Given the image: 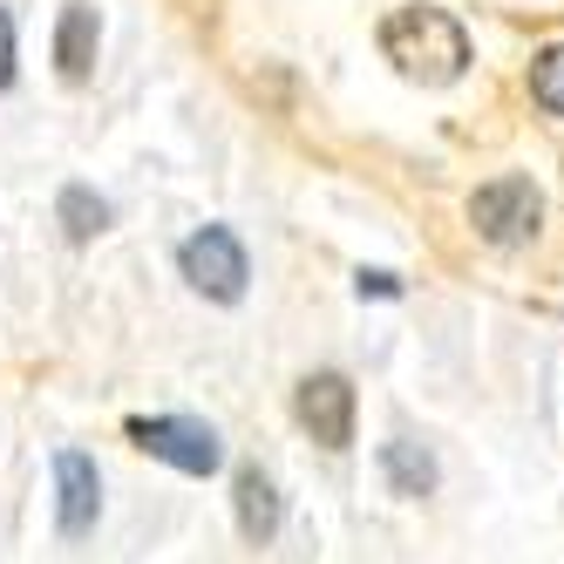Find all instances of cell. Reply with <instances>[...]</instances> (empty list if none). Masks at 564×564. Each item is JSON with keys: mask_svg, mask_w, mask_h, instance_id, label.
Here are the masks:
<instances>
[{"mask_svg": "<svg viewBox=\"0 0 564 564\" xmlns=\"http://www.w3.org/2000/svg\"><path fill=\"white\" fill-rule=\"evenodd\" d=\"M381 55L409 75V83L449 89L469 68V34H463L456 14H442V8H394L381 21Z\"/></svg>", "mask_w": 564, "mask_h": 564, "instance_id": "obj_1", "label": "cell"}, {"mask_svg": "<svg viewBox=\"0 0 564 564\" xmlns=\"http://www.w3.org/2000/svg\"><path fill=\"white\" fill-rule=\"evenodd\" d=\"M177 272L205 300L238 306V300H246V279H252V259H246V246H238L225 225H205V231H191L184 246H177Z\"/></svg>", "mask_w": 564, "mask_h": 564, "instance_id": "obj_2", "label": "cell"}, {"mask_svg": "<svg viewBox=\"0 0 564 564\" xmlns=\"http://www.w3.org/2000/svg\"><path fill=\"white\" fill-rule=\"evenodd\" d=\"M123 435L137 442L143 456L171 463V469H184V476H212L218 456H225V449H218V429L197 422V415H130Z\"/></svg>", "mask_w": 564, "mask_h": 564, "instance_id": "obj_3", "label": "cell"}, {"mask_svg": "<svg viewBox=\"0 0 564 564\" xmlns=\"http://www.w3.org/2000/svg\"><path fill=\"white\" fill-rule=\"evenodd\" d=\"M538 218H544V191L531 177H490L469 197V225L490 238V246H523V238H538Z\"/></svg>", "mask_w": 564, "mask_h": 564, "instance_id": "obj_4", "label": "cell"}, {"mask_svg": "<svg viewBox=\"0 0 564 564\" xmlns=\"http://www.w3.org/2000/svg\"><path fill=\"white\" fill-rule=\"evenodd\" d=\"M293 415L319 449H347L354 442V381L347 375H306L293 394Z\"/></svg>", "mask_w": 564, "mask_h": 564, "instance_id": "obj_5", "label": "cell"}, {"mask_svg": "<svg viewBox=\"0 0 564 564\" xmlns=\"http://www.w3.org/2000/svg\"><path fill=\"white\" fill-rule=\"evenodd\" d=\"M96 517H102V476H96V456L62 449V456H55V531H62V538H89Z\"/></svg>", "mask_w": 564, "mask_h": 564, "instance_id": "obj_6", "label": "cell"}, {"mask_svg": "<svg viewBox=\"0 0 564 564\" xmlns=\"http://www.w3.org/2000/svg\"><path fill=\"white\" fill-rule=\"evenodd\" d=\"M96 48H102V14L89 0H68L62 21H55V68L62 83H89L96 75Z\"/></svg>", "mask_w": 564, "mask_h": 564, "instance_id": "obj_7", "label": "cell"}, {"mask_svg": "<svg viewBox=\"0 0 564 564\" xmlns=\"http://www.w3.org/2000/svg\"><path fill=\"white\" fill-rule=\"evenodd\" d=\"M231 510H238V538H246L252 551H265L279 538V490H272V476L259 463H246L231 476Z\"/></svg>", "mask_w": 564, "mask_h": 564, "instance_id": "obj_8", "label": "cell"}, {"mask_svg": "<svg viewBox=\"0 0 564 564\" xmlns=\"http://www.w3.org/2000/svg\"><path fill=\"white\" fill-rule=\"evenodd\" d=\"M55 218H62V231H68V246H89V238L109 231V197H96L89 184H68V191L55 197Z\"/></svg>", "mask_w": 564, "mask_h": 564, "instance_id": "obj_9", "label": "cell"}, {"mask_svg": "<svg viewBox=\"0 0 564 564\" xmlns=\"http://www.w3.org/2000/svg\"><path fill=\"white\" fill-rule=\"evenodd\" d=\"M381 469L394 482V497H429L435 490V456L422 449V442H388L381 449Z\"/></svg>", "mask_w": 564, "mask_h": 564, "instance_id": "obj_10", "label": "cell"}, {"mask_svg": "<svg viewBox=\"0 0 564 564\" xmlns=\"http://www.w3.org/2000/svg\"><path fill=\"white\" fill-rule=\"evenodd\" d=\"M531 102L551 109V116H564V42L538 48V62H531Z\"/></svg>", "mask_w": 564, "mask_h": 564, "instance_id": "obj_11", "label": "cell"}, {"mask_svg": "<svg viewBox=\"0 0 564 564\" xmlns=\"http://www.w3.org/2000/svg\"><path fill=\"white\" fill-rule=\"evenodd\" d=\"M14 75H21V48H14V14L0 8V96L14 89Z\"/></svg>", "mask_w": 564, "mask_h": 564, "instance_id": "obj_12", "label": "cell"}, {"mask_svg": "<svg viewBox=\"0 0 564 564\" xmlns=\"http://www.w3.org/2000/svg\"><path fill=\"white\" fill-rule=\"evenodd\" d=\"M368 293H375V300H394L401 286H394V279H388V272H360V300H368Z\"/></svg>", "mask_w": 564, "mask_h": 564, "instance_id": "obj_13", "label": "cell"}]
</instances>
